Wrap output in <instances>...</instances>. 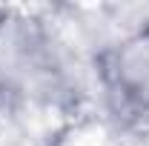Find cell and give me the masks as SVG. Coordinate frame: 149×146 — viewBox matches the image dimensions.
Instances as JSON below:
<instances>
[{
	"instance_id": "6da1fadb",
	"label": "cell",
	"mask_w": 149,
	"mask_h": 146,
	"mask_svg": "<svg viewBox=\"0 0 149 146\" xmlns=\"http://www.w3.org/2000/svg\"><path fill=\"white\" fill-rule=\"evenodd\" d=\"M0 89L35 103H57L72 89L63 43L35 15L6 9L0 26Z\"/></svg>"
},
{
	"instance_id": "7a4b0ae2",
	"label": "cell",
	"mask_w": 149,
	"mask_h": 146,
	"mask_svg": "<svg viewBox=\"0 0 149 146\" xmlns=\"http://www.w3.org/2000/svg\"><path fill=\"white\" fill-rule=\"evenodd\" d=\"M106 80L126 109L149 117V20L112 46L106 57Z\"/></svg>"
},
{
	"instance_id": "3957f363",
	"label": "cell",
	"mask_w": 149,
	"mask_h": 146,
	"mask_svg": "<svg viewBox=\"0 0 149 146\" xmlns=\"http://www.w3.org/2000/svg\"><path fill=\"white\" fill-rule=\"evenodd\" d=\"M3 20H6V9H0V26H3Z\"/></svg>"
}]
</instances>
